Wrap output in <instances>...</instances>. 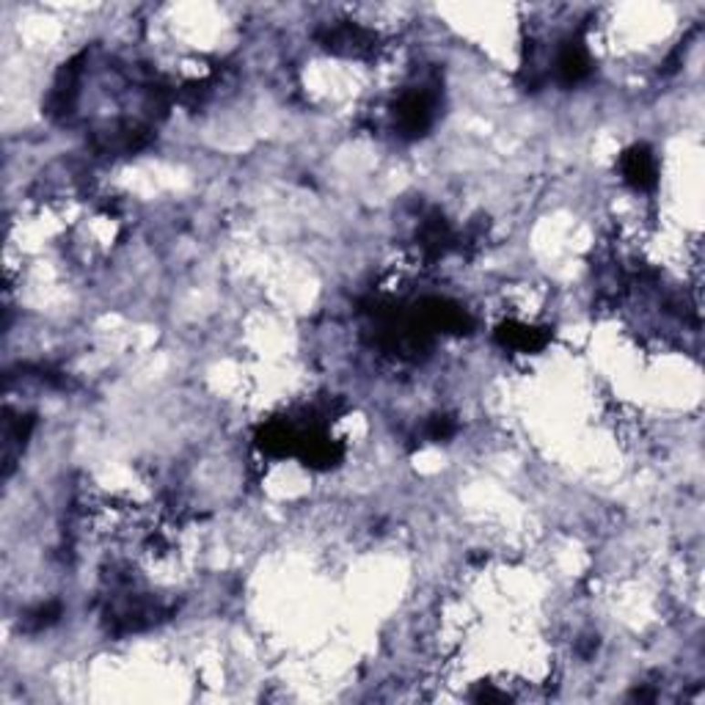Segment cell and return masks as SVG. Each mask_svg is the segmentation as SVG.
I'll return each mask as SVG.
<instances>
[{"instance_id": "7a4b0ae2", "label": "cell", "mask_w": 705, "mask_h": 705, "mask_svg": "<svg viewBox=\"0 0 705 705\" xmlns=\"http://www.w3.org/2000/svg\"><path fill=\"white\" fill-rule=\"evenodd\" d=\"M623 174L637 188H650L656 182V163L648 150H631L623 161Z\"/></svg>"}, {"instance_id": "6da1fadb", "label": "cell", "mask_w": 705, "mask_h": 705, "mask_svg": "<svg viewBox=\"0 0 705 705\" xmlns=\"http://www.w3.org/2000/svg\"><path fill=\"white\" fill-rule=\"evenodd\" d=\"M397 119H399V130L405 135H419L425 132L430 119H433V99L428 91H410L399 99L397 105Z\"/></svg>"}, {"instance_id": "3957f363", "label": "cell", "mask_w": 705, "mask_h": 705, "mask_svg": "<svg viewBox=\"0 0 705 705\" xmlns=\"http://www.w3.org/2000/svg\"><path fill=\"white\" fill-rule=\"evenodd\" d=\"M556 72H559V78L565 80V83L582 80V78L590 72V61H587L585 50H582L579 45H571V47L562 50V53H559V61H556Z\"/></svg>"}]
</instances>
